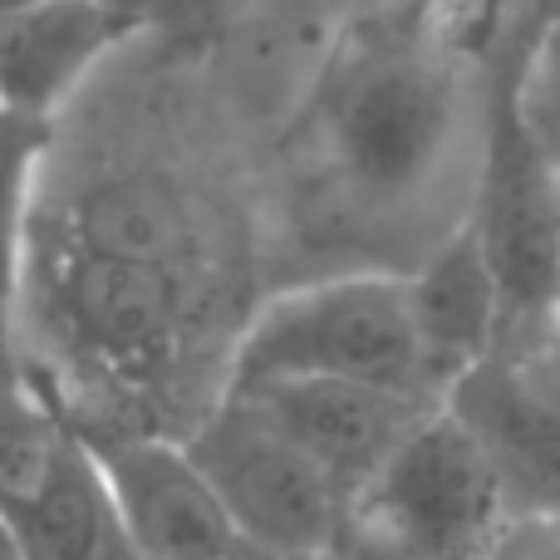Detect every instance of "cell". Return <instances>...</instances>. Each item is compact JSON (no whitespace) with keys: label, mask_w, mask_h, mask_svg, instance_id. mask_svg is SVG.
Segmentation results:
<instances>
[{"label":"cell","mask_w":560,"mask_h":560,"mask_svg":"<svg viewBox=\"0 0 560 560\" xmlns=\"http://www.w3.org/2000/svg\"><path fill=\"white\" fill-rule=\"evenodd\" d=\"M280 384H359L433 398L418 364L404 276H329L266 300L236 339L226 394Z\"/></svg>","instance_id":"6da1fadb"},{"label":"cell","mask_w":560,"mask_h":560,"mask_svg":"<svg viewBox=\"0 0 560 560\" xmlns=\"http://www.w3.org/2000/svg\"><path fill=\"white\" fill-rule=\"evenodd\" d=\"M453 128V79L413 39H369L335 69L325 138L359 197H408L433 177Z\"/></svg>","instance_id":"7a4b0ae2"},{"label":"cell","mask_w":560,"mask_h":560,"mask_svg":"<svg viewBox=\"0 0 560 560\" xmlns=\"http://www.w3.org/2000/svg\"><path fill=\"white\" fill-rule=\"evenodd\" d=\"M512 39H497L487 89V143L467 222L482 236L502 295V335L560 310V173H551L516 114Z\"/></svg>","instance_id":"3957f363"},{"label":"cell","mask_w":560,"mask_h":560,"mask_svg":"<svg viewBox=\"0 0 560 560\" xmlns=\"http://www.w3.org/2000/svg\"><path fill=\"white\" fill-rule=\"evenodd\" d=\"M183 447L232 522L236 546L285 560L335 551L349 502L261 413L222 398Z\"/></svg>","instance_id":"277c9868"},{"label":"cell","mask_w":560,"mask_h":560,"mask_svg":"<svg viewBox=\"0 0 560 560\" xmlns=\"http://www.w3.org/2000/svg\"><path fill=\"white\" fill-rule=\"evenodd\" d=\"M354 512L408 560H477L512 506L477 438L438 408L369 482Z\"/></svg>","instance_id":"5b68a950"},{"label":"cell","mask_w":560,"mask_h":560,"mask_svg":"<svg viewBox=\"0 0 560 560\" xmlns=\"http://www.w3.org/2000/svg\"><path fill=\"white\" fill-rule=\"evenodd\" d=\"M261 413L305 463L325 472V482L349 506L369 492L394 453L438 413L433 398L384 394L359 384H280L261 394H222Z\"/></svg>","instance_id":"8992f818"},{"label":"cell","mask_w":560,"mask_h":560,"mask_svg":"<svg viewBox=\"0 0 560 560\" xmlns=\"http://www.w3.org/2000/svg\"><path fill=\"white\" fill-rule=\"evenodd\" d=\"M118 532L143 560H232L236 532L183 443L114 438L89 443Z\"/></svg>","instance_id":"52a82bcc"},{"label":"cell","mask_w":560,"mask_h":560,"mask_svg":"<svg viewBox=\"0 0 560 560\" xmlns=\"http://www.w3.org/2000/svg\"><path fill=\"white\" fill-rule=\"evenodd\" d=\"M408 315H413L418 364H423L428 394L443 404L447 388L482 369L502 345V295L487 266L482 236L463 222L418 276H404Z\"/></svg>","instance_id":"ba28073f"},{"label":"cell","mask_w":560,"mask_h":560,"mask_svg":"<svg viewBox=\"0 0 560 560\" xmlns=\"http://www.w3.org/2000/svg\"><path fill=\"white\" fill-rule=\"evenodd\" d=\"M138 25L143 15L118 5H0V108L49 124Z\"/></svg>","instance_id":"9c48e42d"},{"label":"cell","mask_w":560,"mask_h":560,"mask_svg":"<svg viewBox=\"0 0 560 560\" xmlns=\"http://www.w3.org/2000/svg\"><path fill=\"white\" fill-rule=\"evenodd\" d=\"M443 408L477 438L512 512L560 526V418L541 408L502 359L447 388Z\"/></svg>","instance_id":"30bf717a"},{"label":"cell","mask_w":560,"mask_h":560,"mask_svg":"<svg viewBox=\"0 0 560 560\" xmlns=\"http://www.w3.org/2000/svg\"><path fill=\"white\" fill-rule=\"evenodd\" d=\"M183 285L163 266L74 252L65 271V315L114 364H158L173 345Z\"/></svg>","instance_id":"8fae6325"},{"label":"cell","mask_w":560,"mask_h":560,"mask_svg":"<svg viewBox=\"0 0 560 560\" xmlns=\"http://www.w3.org/2000/svg\"><path fill=\"white\" fill-rule=\"evenodd\" d=\"M30 560H108L124 546L118 516L108 506L104 477L84 438L69 433L49 463L45 482L15 506H0Z\"/></svg>","instance_id":"7c38bea8"},{"label":"cell","mask_w":560,"mask_h":560,"mask_svg":"<svg viewBox=\"0 0 560 560\" xmlns=\"http://www.w3.org/2000/svg\"><path fill=\"white\" fill-rule=\"evenodd\" d=\"M79 252L173 271V261L187 252V207L177 187L153 173L98 183L79 202Z\"/></svg>","instance_id":"4fadbf2b"},{"label":"cell","mask_w":560,"mask_h":560,"mask_svg":"<svg viewBox=\"0 0 560 560\" xmlns=\"http://www.w3.org/2000/svg\"><path fill=\"white\" fill-rule=\"evenodd\" d=\"M45 148H49V124L0 108V319H5L20 285L30 192H35V173Z\"/></svg>","instance_id":"5bb4252c"},{"label":"cell","mask_w":560,"mask_h":560,"mask_svg":"<svg viewBox=\"0 0 560 560\" xmlns=\"http://www.w3.org/2000/svg\"><path fill=\"white\" fill-rule=\"evenodd\" d=\"M512 94L536 153L560 173V15H532L512 39Z\"/></svg>","instance_id":"9a60e30c"},{"label":"cell","mask_w":560,"mask_h":560,"mask_svg":"<svg viewBox=\"0 0 560 560\" xmlns=\"http://www.w3.org/2000/svg\"><path fill=\"white\" fill-rule=\"evenodd\" d=\"M65 438L69 433L49 418V408L0 369V506L25 502L45 482Z\"/></svg>","instance_id":"2e32d148"},{"label":"cell","mask_w":560,"mask_h":560,"mask_svg":"<svg viewBox=\"0 0 560 560\" xmlns=\"http://www.w3.org/2000/svg\"><path fill=\"white\" fill-rule=\"evenodd\" d=\"M497 359L512 369V378L536 398L541 408H551L560 418V310L532 319V325L502 335Z\"/></svg>","instance_id":"e0dca14e"},{"label":"cell","mask_w":560,"mask_h":560,"mask_svg":"<svg viewBox=\"0 0 560 560\" xmlns=\"http://www.w3.org/2000/svg\"><path fill=\"white\" fill-rule=\"evenodd\" d=\"M0 560H30V556H25V546H20V536L10 532L5 516H0Z\"/></svg>","instance_id":"ac0fdd59"}]
</instances>
